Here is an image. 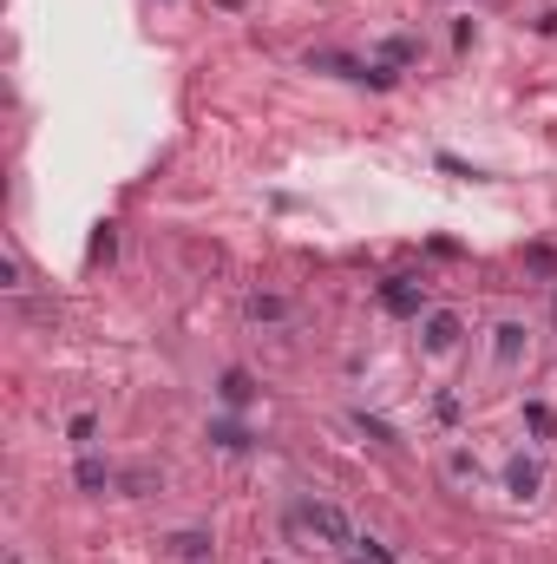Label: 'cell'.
<instances>
[{"instance_id": "7a4b0ae2", "label": "cell", "mask_w": 557, "mask_h": 564, "mask_svg": "<svg viewBox=\"0 0 557 564\" xmlns=\"http://www.w3.org/2000/svg\"><path fill=\"white\" fill-rule=\"evenodd\" d=\"M387 308H401V315H407V308H419V295L407 289V282H394V289H387Z\"/></svg>"}, {"instance_id": "6da1fadb", "label": "cell", "mask_w": 557, "mask_h": 564, "mask_svg": "<svg viewBox=\"0 0 557 564\" xmlns=\"http://www.w3.org/2000/svg\"><path fill=\"white\" fill-rule=\"evenodd\" d=\"M223 401L243 408V401H250V381H243V375H223Z\"/></svg>"}]
</instances>
